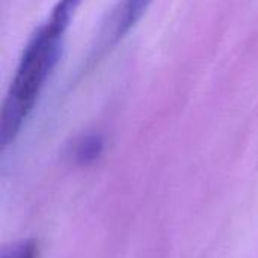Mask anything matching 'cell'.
Wrapping results in <instances>:
<instances>
[{
  "mask_svg": "<svg viewBox=\"0 0 258 258\" xmlns=\"http://www.w3.org/2000/svg\"><path fill=\"white\" fill-rule=\"evenodd\" d=\"M67 29L68 26L48 17L24 47L2 107V147H8L18 136L32 113L48 76L59 60Z\"/></svg>",
  "mask_w": 258,
  "mask_h": 258,
  "instance_id": "obj_1",
  "label": "cell"
},
{
  "mask_svg": "<svg viewBox=\"0 0 258 258\" xmlns=\"http://www.w3.org/2000/svg\"><path fill=\"white\" fill-rule=\"evenodd\" d=\"M151 2L153 0H119L100 35L98 47L95 48L97 54L101 56L107 48L122 39L142 18Z\"/></svg>",
  "mask_w": 258,
  "mask_h": 258,
  "instance_id": "obj_2",
  "label": "cell"
},
{
  "mask_svg": "<svg viewBox=\"0 0 258 258\" xmlns=\"http://www.w3.org/2000/svg\"><path fill=\"white\" fill-rule=\"evenodd\" d=\"M103 150V142L98 136L85 138L76 148V159L80 163H89L95 160Z\"/></svg>",
  "mask_w": 258,
  "mask_h": 258,
  "instance_id": "obj_3",
  "label": "cell"
},
{
  "mask_svg": "<svg viewBox=\"0 0 258 258\" xmlns=\"http://www.w3.org/2000/svg\"><path fill=\"white\" fill-rule=\"evenodd\" d=\"M0 258H39V248L32 239L21 240L5 248Z\"/></svg>",
  "mask_w": 258,
  "mask_h": 258,
  "instance_id": "obj_4",
  "label": "cell"
}]
</instances>
